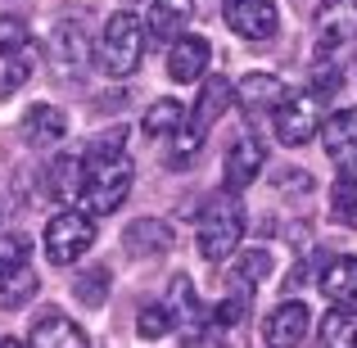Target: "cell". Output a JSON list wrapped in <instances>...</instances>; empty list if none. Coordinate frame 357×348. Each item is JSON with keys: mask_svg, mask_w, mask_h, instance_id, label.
<instances>
[{"mask_svg": "<svg viewBox=\"0 0 357 348\" xmlns=\"http://www.w3.org/2000/svg\"><path fill=\"white\" fill-rule=\"evenodd\" d=\"M231 100H236V86H231L227 77L204 82V91H199V100H195L190 118H181V127H176V140H172V154H167V167H190V163H195V154H199L204 140H208V127L231 109Z\"/></svg>", "mask_w": 357, "mask_h": 348, "instance_id": "cell-1", "label": "cell"}, {"mask_svg": "<svg viewBox=\"0 0 357 348\" xmlns=\"http://www.w3.org/2000/svg\"><path fill=\"white\" fill-rule=\"evenodd\" d=\"M91 54H96V68L105 77H131L140 68V59H145V23L131 9H118L105 23V32H100Z\"/></svg>", "mask_w": 357, "mask_h": 348, "instance_id": "cell-2", "label": "cell"}, {"mask_svg": "<svg viewBox=\"0 0 357 348\" xmlns=\"http://www.w3.org/2000/svg\"><path fill=\"white\" fill-rule=\"evenodd\" d=\"M240 235H244V204L236 199V190H218L199 213L195 249H199V258L222 262L240 249Z\"/></svg>", "mask_w": 357, "mask_h": 348, "instance_id": "cell-3", "label": "cell"}, {"mask_svg": "<svg viewBox=\"0 0 357 348\" xmlns=\"http://www.w3.org/2000/svg\"><path fill=\"white\" fill-rule=\"evenodd\" d=\"M167 312H172V331L181 340V348H222V340H227V326L213 312H204V303L195 298L190 276H172V285H167Z\"/></svg>", "mask_w": 357, "mask_h": 348, "instance_id": "cell-4", "label": "cell"}, {"mask_svg": "<svg viewBox=\"0 0 357 348\" xmlns=\"http://www.w3.org/2000/svg\"><path fill=\"white\" fill-rule=\"evenodd\" d=\"M131 181H136V167H131L127 154L118 158H100V163H86V176H82V199L96 218H109V213L122 209V199L131 195Z\"/></svg>", "mask_w": 357, "mask_h": 348, "instance_id": "cell-5", "label": "cell"}, {"mask_svg": "<svg viewBox=\"0 0 357 348\" xmlns=\"http://www.w3.org/2000/svg\"><path fill=\"white\" fill-rule=\"evenodd\" d=\"M91 244H96V222L77 209L54 213L50 227H45V258L54 267H73L82 253H91Z\"/></svg>", "mask_w": 357, "mask_h": 348, "instance_id": "cell-6", "label": "cell"}, {"mask_svg": "<svg viewBox=\"0 0 357 348\" xmlns=\"http://www.w3.org/2000/svg\"><path fill=\"white\" fill-rule=\"evenodd\" d=\"M276 140L280 145H307L321 131V100L312 91H285V100L276 105Z\"/></svg>", "mask_w": 357, "mask_h": 348, "instance_id": "cell-7", "label": "cell"}, {"mask_svg": "<svg viewBox=\"0 0 357 348\" xmlns=\"http://www.w3.org/2000/svg\"><path fill=\"white\" fill-rule=\"evenodd\" d=\"M357 41V0H321L317 5V54H335Z\"/></svg>", "mask_w": 357, "mask_h": 348, "instance_id": "cell-8", "label": "cell"}, {"mask_svg": "<svg viewBox=\"0 0 357 348\" xmlns=\"http://www.w3.org/2000/svg\"><path fill=\"white\" fill-rule=\"evenodd\" d=\"M231 32L244 36V41H271L280 32V9L276 0H227L222 5Z\"/></svg>", "mask_w": 357, "mask_h": 348, "instance_id": "cell-9", "label": "cell"}, {"mask_svg": "<svg viewBox=\"0 0 357 348\" xmlns=\"http://www.w3.org/2000/svg\"><path fill=\"white\" fill-rule=\"evenodd\" d=\"M321 145L335 158L344 181L357 186V109H340V114H331L321 122Z\"/></svg>", "mask_w": 357, "mask_h": 348, "instance_id": "cell-10", "label": "cell"}, {"mask_svg": "<svg viewBox=\"0 0 357 348\" xmlns=\"http://www.w3.org/2000/svg\"><path fill=\"white\" fill-rule=\"evenodd\" d=\"M262 163H267V145H262L253 131H244L236 145L227 149V163H222V181H227V190H249L253 181H258Z\"/></svg>", "mask_w": 357, "mask_h": 348, "instance_id": "cell-11", "label": "cell"}, {"mask_svg": "<svg viewBox=\"0 0 357 348\" xmlns=\"http://www.w3.org/2000/svg\"><path fill=\"white\" fill-rule=\"evenodd\" d=\"M307 326H312L307 308L298 303V298H280V308H271L267 321H262V344L267 348H298L303 335H307Z\"/></svg>", "mask_w": 357, "mask_h": 348, "instance_id": "cell-12", "label": "cell"}, {"mask_svg": "<svg viewBox=\"0 0 357 348\" xmlns=\"http://www.w3.org/2000/svg\"><path fill=\"white\" fill-rule=\"evenodd\" d=\"M236 100H240L244 118H271L276 105L285 100V82L271 77V73H249V77L236 86Z\"/></svg>", "mask_w": 357, "mask_h": 348, "instance_id": "cell-13", "label": "cell"}, {"mask_svg": "<svg viewBox=\"0 0 357 348\" xmlns=\"http://www.w3.org/2000/svg\"><path fill=\"white\" fill-rule=\"evenodd\" d=\"M213 50L204 36H176L172 41V54H167V77L181 82V86H190V82L204 77V68H208Z\"/></svg>", "mask_w": 357, "mask_h": 348, "instance_id": "cell-14", "label": "cell"}, {"mask_svg": "<svg viewBox=\"0 0 357 348\" xmlns=\"http://www.w3.org/2000/svg\"><path fill=\"white\" fill-rule=\"evenodd\" d=\"M86 54H91V41H86V27H82L77 18L54 27V36H50V59H54V68H59V73H77L82 63H86Z\"/></svg>", "mask_w": 357, "mask_h": 348, "instance_id": "cell-15", "label": "cell"}, {"mask_svg": "<svg viewBox=\"0 0 357 348\" xmlns=\"http://www.w3.org/2000/svg\"><path fill=\"white\" fill-rule=\"evenodd\" d=\"M190 18H195V0H154V9L145 18V32L158 36V41H176V36H185Z\"/></svg>", "mask_w": 357, "mask_h": 348, "instance_id": "cell-16", "label": "cell"}, {"mask_svg": "<svg viewBox=\"0 0 357 348\" xmlns=\"http://www.w3.org/2000/svg\"><path fill=\"white\" fill-rule=\"evenodd\" d=\"M122 244H127L131 258H158V253L172 249V227L158 222V218H140V222H131V227H127Z\"/></svg>", "mask_w": 357, "mask_h": 348, "instance_id": "cell-17", "label": "cell"}, {"mask_svg": "<svg viewBox=\"0 0 357 348\" xmlns=\"http://www.w3.org/2000/svg\"><path fill=\"white\" fill-rule=\"evenodd\" d=\"M23 136L32 140V145H59V140L68 136V118L54 105H32L23 114Z\"/></svg>", "mask_w": 357, "mask_h": 348, "instance_id": "cell-18", "label": "cell"}, {"mask_svg": "<svg viewBox=\"0 0 357 348\" xmlns=\"http://www.w3.org/2000/svg\"><path fill=\"white\" fill-rule=\"evenodd\" d=\"M82 176H86V163H82L77 154H59L45 163V195L50 199H73V195L82 190Z\"/></svg>", "mask_w": 357, "mask_h": 348, "instance_id": "cell-19", "label": "cell"}, {"mask_svg": "<svg viewBox=\"0 0 357 348\" xmlns=\"http://www.w3.org/2000/svg\"><path fill=\"white\" fill-rule=\"evenodd\" d=\"M321 294L331 303H357V258L344 253V258H331L321 271Z\"/></svg>", "mask_w": 357, "mask_h": 348, "instance_id": "cell-20", "label": "cell"}, {"mask_svg": "<svg viewBox=\"0 0 357 348\" xmlns=\"http://www.w3.org/2000/svg\"><path fill=\"white\" fill-rule=\"evenodd\" d=\"M32 348H91V344L82 335V326H73L68 317L50 312L32 326Z\"/></svg>", "mask_w": 357, "mask_h": 348, "instance_id": "cell-21", "label": "cell"}, {"mask_svg": "<svg viewBox=\"0 0 357 348\" xmlns=\"http://www.w3.org/2000/svg\"><path fill=\"white\" fill-rule=\"evenodd\" d=\"M267 271H271V253H267V249H249V253H240L236 267H231V294L253 298V289L267 280Z\"/></svg>", "mask_w": 357, "mask_h": 348, "instance_id": "cell-22", "label": "cell"}, {"mask_svg": "<svg viewBox=\"0 0 357 348\" xmlns=\"http://www.w3.org/2000/svg\"><path fill=\"white\" fill-rule=\"evenodd\" d=\"M317 348H357V308L340 303L321 317V335H317Z\"/></svg>", "mask_w": 357, "mask_h": 348, "instance_id": "cell-23", "label": "cell"}, {"mask_svg": "<svg viewBox=\"0 0 357 348\" xmlns=\"http://www.w3.org/2000/svg\"><path fill=\"white\" fill-rule=\"evenodd\" d=\"M36 289H41V276H36V271L23 262V267H14V271H5V276H0V308H9V312H14V308L32 303Z\"/></svg>", "mask_w": 357, "mask_h": 348, "instance_id": "cell-24", "label": "cell"}, {"mask_svg": "<svg viewBox=\"0 0 357 348\" xmlns=\"http://www.w3.org/2000/svg\"><path fill=\"white\" fill-rule=\"evenodd\" d=\"M32 63H36V50H32V45H27V50H18V54H5V59H0V100L14 96V91L23 86L27 77H32Z\"/></svg>", "mask_w": 357, "mask_h": 348, "instance_id": "cell-25", "label": "cell"}, {"mask_svg": "<svg viewBox=\"0 0 357 348\" xmlns=\"http://www.w3.org/2000/svg\"><path fill=\"white\" fill-rule=\"evenodd\" d=\"M73 294H77L86 308H100V303H105V294H109V271H105V267L77 271V280H73Z\"/></svg>", "mask_w": 357, "mask_h": 348, "instance_id": "cell-26", "label": "cell"}, {"mask_svg": "<svg viewBox=\"0 0 357 348\" xmlns=\"http://www.w3.org/2000/svg\"><path fill=\"white\" fill-rule=\"evenodd\" d=\"M340 86H344V68L335 63V54H321V59L312 63V96L317 100H331Z\"/></svg>", "mask_w": 357, "mask_h": 348, "instance_id": "cell-27", "label": "cell"}, {"mask_svg": "<svg viewBox=\"0 0 357 348\" xmlns=\"http://www.w3.org/2000/svg\"><path fill=\"white\" fill-rule=\"evenodd\" d=\"M181 105H176V100H154V105L145 109V131L149 136H163V131H176L181 127Z\"/></svg>", "mask_w": 357, "mask_h": 348, "instance_id": "cell-28", "label": "cell"}, {"mask_svg": "<svg viewBox=\"0 0 357 348\" xmlns=\"http://www.w3.org/2000/svg\"><path fill=\"white\" fill-rule=\"evenodd\" d=\"M136 331H140V340H163V335H172V312H167V303H145L140 308Z\"/></svg>", "mask_w": 357, "mask_h": 348, "instance_id": "cell-29", "label": "cell"}, {"mask_svg": "<svg viewBox=\"0 0 357 348\" xmlns=\"http://www.w3.org/2000/svg\"><path fill=\"white\" fill-rule=\"evenodd\" d=\"M32 45V32H27V23L18 14H0V59L5 54H18Z\"/></svg>", "mask_w": 357, "mask_h": 348, "instance_id": "cell-30", "label": "cell"}, {"mask_svg": "<svg viewBox=\"0 0 357 348\" xmlns=\"http://www.w3.org/2000/svg\"><path fill=\"white\" fill-rule=\"evenodd\" d=\"M331 218L340 222V227H353L357 231V186L353 181L335 186V195H331Z\"/></svg>", "mask_w": 357, "mask_h": 348, "instance_id": "cell-31", "label": "cell"}, {"mask_svg": "<svg viewBox=\"0 0 357 348\" xmlns=\"http://www.w3.org/2000/svg\"><path fill=\"white\" fill-rule=\"evenodd\" d=\"M27 258H32V240L27 235H0V276L23 267Z\"/></svg>", "mask_w": 357, "mask_h": 348, "instance_id": "cell-32", "label": "cell"}, {"mask_svg": "<svg viewBox=\"0 0 357 348\" xmlns=\"http://www.w3.org/2000/svg\"><path fill=\"white\" fill-rule=\"evenodd\" d=\"M122 145H127V127H114L109 136H96V140H91V149H86V158H82V163H100V158H118V154H122Z\"/></svg>", "mask_w": 357, "mask_h": 348, "instance_id": "cell-33", "label": "cell"}, {"mask_svg": "<svg viewBox=\"0 0 357 348\" xmlns=\"http://www.w3.org/2000/svg\"><path fill=\"white\" fill-rule=\"evenodd\" d=\"M271 186H276V190H285V195H307V190H312V176L298 172V167H280V172L271 176Z\"/></svg>", "mask_w": 357, "mask_h": 348, "instance_id": "cell-34", "label": "cell"}, {"mask_svg": "<svg viewBox=\"0 0 357 348\" xmlns=\"http://www.w3.org/2000/svg\"><path fill=\"white\" fill-rule=\"evenodd\" d=\"M0 348H18V340H0Z\"/></svg>", "mask_w": 357, "mask_h": 348, "instance_id": "cell-35", "label": "cell"}]
</instances>
